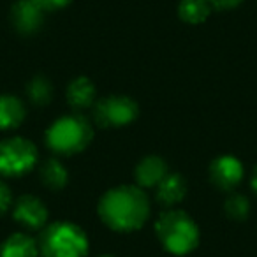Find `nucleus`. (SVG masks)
I'll use <instances>...</instances> for the list:
<instances>
[{"label": "nucleus", "mask_w": 257, "mask_h": 257, "mask_svg": "<svg viewBox=\"0 0 257 257\" xmlns=\"http://www.w3.org/2000/svg\"><path fill=\"white\" fill-rule=\"evenodd\" d=\"M99 217L113 231L133 232L143 227L150 217V203L141 187H114L100 197Z\"/></svg>", "instance_id": "obj_1"}, {"label": "nucleus", "mask_w": 257, "mask_h": 257, "mask_svg": "<svg viewBox=\"0 0 257 257\" xmlns=\"http://www.w3.org/2000/svg\"><path fill=\"white\" fill-rule=\"evenodd\" d=\"M159 241L173 255H187L199 245V229L196 222L180 210H169L155 224Z\"/></svg>", "instance_id": "obj_2"}, {"label": "nucleus", "mask_w": 257, "mask_h": 257, "mask_svg": "<svg viewBox=\"0 0 257 257\" xmlns=\"http://www.w3.org/2000/svg\"><path fill=\"white\" fill-rule=\"evenodd\" d=\"M37 245L43 257H85L88 252L85 231L71 222H55L48 225Z\"/></svg>", "instance_id": "obj_3"}, {"label": "nucleus", "mask_w": 257, "mask_h": 257, "mask_svg": "<svg viewBox=\"0 0 257 257\" xmlns=\"http://www.w3.org/2000/svg\"><path fill=\"white\" fill-rule=\"evenodd\" d=\"M93 138L90 121L81 114H67L51 123L46 133V143L55 154L72 155L83 152Z\"/></svg>", "instance_id": "obj_4"}, {"label": "nucleus", "mask_w": 257, "mask_h": 257, "mask_svg": "<svg viewBox=\"0 0 257 257\" xmlns=\"http://www.w3.org/2000/svg\"><path fill=\"white\" fill-rule=\"evenodd\" d=\"M37 162V148L25 138H9L0 143V175L22 176Z\"/></svg>", "instance_id": "obj_5"}, {"label": "nucleus", "mask_w": 257, "mask_h": 257, "mask_svg": "<svg viewBox=\"0 0 257 257\" xmlns=\"http://www.w3.org/2000/svg\"><path fill=\"white\" fill-rule=\"evenodd\" d=\"M140 107L131 97L111 95L93 106V118L100 127H123L138 118Z\"/></svg>", "instance_id": "obj_6"}, {"label": "nucleus", "mask_w": 257, "mask_h": 257, "mask_svg": "<svg viewBox=\"0 0 257 257\" xmlns=\"http://www.w3.org/2000/svg\"><path fill=\"white\" fill-rule=\"evenodd\" d=\"M210 178L211 183L220 190H231L241 182L243 164L232 155L217 157L210 166Z\"/></svg>", "instance_id": "obj_7"}, {"label": "nucleus", "mask_w": 257, "mask_h": 257, "mask_svg": "<svg viewBox=\"0 0 257 257\" xmlns=\"http://www.w3.org/2000/svg\"><path fill=\"white\" fill-rule=\"evenodd\" d=\"M13 217L27 229H41L48 220V208L36 196H22L13 208Z\"/></svg>", "instance_id": "obj_8"}, {"label": "nucleus", "mask_w": 257, "mask_h": 257, "mask_svg": "<svg viewBox=\"0 0 257 257\" xmlns=\"http://www.w3.org/2000/svg\"><path fill=\"white\" fill-rule=\"evenodd\" d=\"M43 9L34 4L32 0H18L11 8V23L20 34L29 36L43 27Z\"/></svg>", "instance_id": "obj_9"}, {"label": "nucleus", "mask_w": 257, "mask_h": 257, "mask_svg": "<svg viewBox=\"0 0 257 257\" xmlns=\"http://www.w3.org/2000/svg\"><path fill=\"white\" fill-rule=\"evenodd\" d=\"M134 175H136L138 187H141V189H152V187H157L166 178L168 166L157 155H148V157L140 161Z\"/></svg>", "instance_id": "obj_10"}, {"label": "nucleus", "mask_w": 257, "mask_h": 257, "mask_svg": "<svg viewBox=\"0 0 257 257\" xmlns=\"http://www.w3.org/2000/svg\"><path fill=\"white\" fill-rule=\"evenodd\" d=\"M25 106L15 95H0V131H11L25 120Z\"/></svg>", "instance_id": "obj_11"}, {"label": "nucleus", "mask_w": 257, "mask_h": 257, "mask_svg": "<svg viewBox=\"0 0 257 257\" xmlns=\"http://www.w3.org/2000/svg\"><path fill=\"white\" fill-rule=\"evenodd\" d=\"M39 245L25 232H15L4 241L0 248V257H37Z\"/></svg>", "instance_id": "obj_12"}, {"label": "nucleus", "mask_w": 257, "mask_h": 257, "mask_svg": "<svg viewBox=\"0 0 257 257\" xmlns=\"http://www.w3.org/2000/svg\"><path fill=\"white\" fill-rule=\"evenodd\" d=\"M187 194L185 180L178 175V173H171L166 175V178L157 185V199L164 206H175V204L182 203V199Z\"/></svg>", "instance_id": "obj_13"}, {"label": "nucleus", "mask_w": 257, "mask_h": 257, "mask_svg": "<svg viewBox=\"0 0 257 257\" xmlns=\"http://www.w3.org/2000/svg\"><path fill=\"white\" fill-rule=\"evenodd\" d=\"M95 85L88 78H76L67 86V100L76 109H85L95 102Z\"/></svg>", "instance_id": "obj_14"}, {"label": "nucleus", "mask_w": 257, "mask_h": 257, "mask_svg": "<svg viewBox=\"0 0 257 257\" xmlns=\"http://www.w3.org/2000/svg\"><path fill=\"white\" fill-rule=\"evenodd\" d=\"M41 180L51 190H60L67 185L69 175L65 166L58 159H48L41 166Z\"/></svg>", "instance_id": "obj_15"}, {"label": "nucleus", "mask_w": 257, "mask_h": 257, "mask_svg": "<svg viewBox=\"0 0 257 257\" xmlns=\"http://www.w3.org/2000/svg\"><path fill=\"white\" fill-rule=\"evenodd\" d=\"M210 0H182L178 6V15L185 23L197 25L203 23L211 13Z\"/></svg>", "instance_id": "obj_16"}, {"label": "nucleus", "mask_w": 257, "mask_h": 257, "mask_svg": "<svg viewBox=\"0 0 257 257\" xmlns=\"http://www.w3.org/2000/svg\"><path fill=\"white\" fill-rule=\"evenodd\" d=\"M27 95L37 106L48 104L53 97V86H51L50 79L43 78V76H36L27 86Z\"/></svg>", "instance_id": "obj_17"}, {"label": "nucleus", "mask_w": 257, "mask_h": 257, "mask_svg": "<svg viewBox=\"0 0 257 257\" xmlns=\"http://www.w3.org/2000/svg\"><path fill=\"white\" fill-rule=\"evenodd\" d=\"M224 208H225V213H227L231 218H234V220H243V218L248 217L250 203L245 196L236 194V196H231L227 201H225Z\"/></svg>", "instance_id": "obj_18"}, {"label": "nucleus", "mask_w": 257, "mask_h": 257, "mask_svg": "<svg viewBox=\"0 0 257 257\" xmlns=\"http://www.w3.org/2000/svg\"><path fill=\"white\" fill-rule=\"evenodd\" d=\"M13 206V194L6 183L0 182V217L8 213V210Z\"/></svg>", "instance_id": "obj_19"}, {"label": "nucleus", "mask_w": 257, "mask_h": 257, "mask_svg": "<svg viewBox=\"0 0 257 257\" xmlns=\"http://www.w3.org/2000/svg\"><path fill=\"white\" fill-rule=\"evenodd\" d=\"M32 2L39 6L43 11H57V9L65 8L71 0H32Z\"/></svg>", "instance_id": "obj_20"}, {"label": "nucleus", "mask_w": 257, "mask_h": 257, "mask_svg": "<svg viewBox=\"0 0 257 257\" xmlns=\"http://www.w3.org/2000/svg\"><path fill=\"white\" fill-rule=\"evenodd\" d=\"M211 8L218 9V11H225V9H232L236 6L241 4V0H210Z\"/></svg>", "instance_id": "obj_21"}, {"label": "nucleus", "mask_w": 257, "mask_h": 257, "mask_svg": "<svg viewBox=\"0 0 257 257\" xmlns=\"http://www.w3.org/2000/svg\"><path fill=\"white\" fill-rule=\"evenodd\" d=\"M252 189L257 192V166H255V169H253V173H252Z\"/></svg>", "instance_id": "obj_22"}, {"label": "nucleus", "mask_w": 257, "mask_h": 257, "mask_svg": "<svg viewBox=\"0 0 257 257\" xmlns=\"http://www.w3.org/2000/svg\"><path fill=\"white\" fill-rule=\"evenodd\" d=\"M102 257H113V255H102Z\"/></svg>", "instance_id": "obj_23"}]
</instances>
